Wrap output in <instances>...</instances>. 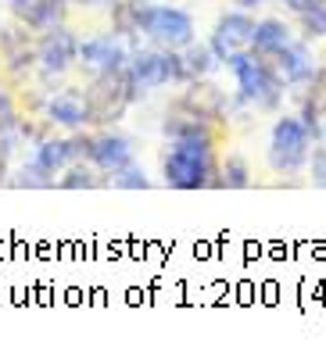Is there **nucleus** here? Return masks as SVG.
I'll return each instance as SVG.
<instances>
[{
    "label": "nucleus",
    "mask_w": 326,
    "mask_h": 354,
    "mask_svg": "<svg viewBox=\"0 0 326 354\" xmlns=\"http://www.w3.org/2000/svg\"><path fill=\"white\" fill-rule=\"evenodd\" d=\"M129 82L136 86V93L144 97L151 90H161L169 82H187V72H183V61L179 50H165V47H140L129 54Z\"/></svg>",
    "instance_id": "obj_5"
},
{
    "label": "nucleus",
    "mask_w": 326,
    "mask_h": 354,
    "mask_svg": "<svg viewBox=\"0 0 326 354\" xmlns=\"http://www.w3.org/2000/svg\"><path fill=\"white\" fill-rule=\"evenodd\" d=\"M230 4H237L240 11H255V8L262 4V0H230Z\"/></svg>",
    "instance_id": "obj_26"
},
{
    "label": "nucleus",
    "mask_w": 326,
    "mask_h": 354,
    "mask_svg": "<svg viewBox=\"0 0 326 354\" xmlns=\"http://www.w3.org/2000/svg\"><path fill=\"white\" fill-rule=\"evenodd\" d=\"M144 36L154 47L183 50L197 39V22H194L190 11H183L176 4H151L147 22H144Z\"/></svg>",
    "instance_id": "obj_6"
},
{
    "label": "nucleus",
    "mask_w": 326,
    "mask_h": 354,
    "mask_svg": "<svg viewBox=\"0 0 326 354\" xmlns=\"http://www.w3.org/2000/svg\"><path fill=\"white\" fill-rule=\"evenodd\" d=\"M4 169H8V161H0V183H4Z\"/></svg>",
    "instance_id": "obj_28"
},
{
    "label": "nucleus",
    "mask_w": 326,
    "mask_h": 354,
    "mask_svg": "<svg viewBox=\"0 0 326 354\" xmlns=\"http://www.w3.org/2000/svg\"><path fill=\"white\" fill-rule=\"evenodd\" d=\"M26 129H22V118H0V161H11L15 151L22 147Z\"/></svg>",
    "instance_id": "obj_21"
},
{
    "label": "nucleus",
    "mask_w": 326,
    "mask_h": 354,
    "mask_svg": "<svg viewBox=\"0 0 326 354\" xmlns=\"http://www.w3.org/2000/svg\"><path fill=\"white\" fill-rule=\"evenodd\" d=\"M273 61L276 75L283 79V86H305V82L316 79V57L309 50V44L305 39H294V44H287Z\"/></svg>",
    "instance_id": "obj_12"
},
{
    "label": "nucleus",
    "mask_w": 326,
    "mask_h": 354,
    "mask_svg": "<svg viewBox=\"0 0 326 354\" xmlns=\"http://www.w3.org/2000/svg\"><path fill=\"white\" fill-rule=\"evenodd\" d=\"M226 68L237 82V97L251 104L255 111H273L283 97V79L276 75L273 61L262 57L258 50H240L226 61Z\"/></svg>",
    "instance_id": "obj_2"
},
{
    "label": "nucleus",
    "mask_w": 326,
    "mask_h": 354,
    "mask_svg": "<svg viewBox=\"0 0 326 354\" xmlns=\"http://www.w3.org/2000/svg\"><path fill=\"white\" fill-rule=\"evenodd\" d=\"M287 44H294V32L283 18H262L255 26V47L251 50H258L262 57H276Z\"/></svg>",
    "instance_id": "obj_15"
},
{
    "label": "nucleus",
    "mask_w": 326,
    "mask_h": 354,
    "mask_svg": "<svg viewBox=\"0 0 326 354\" xmlns=\"http://www.w3.org/2000/svg\"><path fill=\"white\" fill-rule=\"evenodd\" d=\"M312 140H316V133L309 129V122L301 115H280L273 122V133H269V151H266L269 169L283 172V176L309 169Z\"/></svg>",
    "instance_id": "obj_3"
},
{
    "label": "nucleus",
    "mask_w": 326,
    "mask_h": 354,
    "mask_svg": "<svg viewBox=\"0 0 326 354\" xmlns=\"http://www.w3.org/2000/svg\"><path fill=\"white\" fill-rule=\"evenodd\" d=\"M69 11H111L115 0H61Z\"/></svg>",
    "instance_id": "obj_24"
},
{
    "label": "nucleus",
    "mask_w": 326,
    "mask_h": 354,
    "mask_svg": "<svg viewBox=\"0 0 326 354\" xmlns=\"http://www.w3.org/2000/svg\"><path fill=\"white\" fill-rule=\"evenodd\" d=\"M87 158L93 169H100L105 176L118 172V169H126V165L136 158V147H133V140L129 136H122V133H111V126L105 133H97L90 136L87 143Z\"/></svg>",
    "instance_id": "obj_10"
},
{
    "label": "nucleus",
    "mask_w": 326,
    "mask_h": 354,
    "mask_svg": "<svg viewBox=\"0 0 326 354\" xmlns=\"http://www.w3.org/2000/svg\"><path fill=\"white\" fill-rule=\"evenodd\" d=\"M97 172L100 169H93V165H79V161H72L65 172H61V179H57V186L61 190H93V186H100V179H97Z\"/></svg>",
    "instance_id": "obj_19"
},
{
    "label": "nucleus",
    "mask_w": 326,
    "mask_h": 354,
    "mask_svg": "<svg viewBox=\"0 0 326 354\" xmlns=\"http://www.w3.org/2000/svg\"><path fill=\"white\" fill-rule=\"evenodd\" d=\"M215 186H226V190H244V186H251V165L240 154H226V161L219 165Z\"/></svg>",
    "instance_id": "obj_18"
},
{
    "label": "nucleus",
    "mask_w": 326,
    "mask_h": 354,
    "mask_svg": "<svg viewBox=\"0 0 326 354\" xmlns=\"http://www.w3.org/2000/svg\"><path fill=\"white\" fill-rule=\"evenodd\" d=\"M129 47H126V36L118 32H97L90 39H79V61L75 68L87 72V75H105V72H118L129 65Z\"/></svg>",
    "instance_id": "obj_7"
},
{
    "label": "nucleus",
    "mask_w": 326,
    "mask_h": 354,
    "mask_svg": "<svg viewBox=\"0 0 326 354\" xmlns=\"http://www.w3.org/2000/svg\"><path fill=\"white\" fill-rule=\"evenodd\" d=\"M298 26H301V36L305 39H326V0H319V4L298 11Z\"/></svg>",
    "instance_id": "obj_20"
},
{
    "label": "nucleus",
    "mask_w": 326,
    "mask_h": 354,
    "mask_svg": "<svg viewBox=\"0 0 326 354\" xmlns=\"http://www.w3.org/2000/svg\"><path fill=\"white\" fill-rule=\"evenodd\" d=\"M309 172H312V183H316V186H326V147H316V151H312Z\"/></svg>",
    "instance_id": "obj_23"
},
{
    "label": "nucleus",
    "mask_w": 326,
    "mask_h": 354,
    "mask_svg": "<svg viewBox=\"0 0 326 354\" xmlns=\"http://www.w3.org/2000/svg\"><path fill=\"white\" fill-rule=\"evenodd\" d=\"M79 61V36L69 26H57L44 36H36V68L47 79H61Z\"/></svg>",
    "instance_id": "obj_8"
},
{
    "label": "nucleus",
    "mask_w": 326,
    "mask_h": 354,
    "mask_svg": "<svg viewBox=\"0 0 326 354\" xmlns=\"http://www.w3.org/2000/svg\"><path fill=\"white\" fill-rule=\"evenodd\" d=\"M255 26H258V22H255L248 11H240V8L215 18L208 44H212V50L219 54L222 65H226L230 57H237L240 50H251V47H255Z\"/></svg>",
    "instance_id": "obj_9"
},
{
    "label": "nucleus",
    "mask_w": 326,
    "mask_h": 354,
    "mask_svg": "<svg viewBox=\"0 0 326 354\" xmlns=\"http://www.w3.org/2000/svg\"><path fill=\"white\" fill-rule=\"evenodd\" d=\"M179 61H183V72H187V79H208L222 61H219V54L212 50V44H194L190 47H183L179 50Z\"/></svg>",
    "instance_id": "obj_17"
},
{
    "label": "nucleus",
    "mask_w": 326,
    "mask_h": 354,
    "mask_svg": "<svg viewBox=\"0 0 326 354\" xmlns=\"http://www.w3.org/2000/svg\"><path fill=\"white\" fill-rule=\"evenodd\" d=\"M65 11H69V8L61 4V0H26V4H18L11 15H15L26 29H33L36 36H44V32H51V29L61 26Z\"/></svg>",
    "instance_id": "obj_14"
},
{
    "label": "nucleus",
    "mask_w": 326,
    "mask_h": 354,
    "mask_svg": "<svg viewBox=\"0 0 326 354\" xmlns=\"http://www.w3.org/2000/svg\"><path fill=\"white\" fill-rule=\"evenodd\" d=\"M280 4H287V8H291V11L298 15V11H305V8H312V4H319V0H280Z\"/></svg>",
    "instance_id": "obj_25"
},
{
    "label": "nucleus",
    "mask_w": 326,
    "mask_h": 354,
    "mask_svg": "<svg viewBox=\"0 0 326 354\" xmlns=\"http://www.w3.org/2000/svg\"><path fill=\"white\" fill-rule=\"evenodd\" d=\"M4 4H8V8H11V11H15V8H18V4H26V0H4Z\"/></svg>",
    "instance_id": "obj_27"
},
{
    "label": "nucleus",
    "mask_w": 326,
    "mask_h": 354,
    "mask_svg": "<svg viewBox=\"0 0 326 354\" xmlns=\"http://www.w3.org/2000/svg\"><path fill=\"white\" fill-rule=\"evenodd\" d=\"M47 122L51 126H61V129H83L90 126V111H87V93L79 86H65L57 90L51 100H47Z\"/></svg>",
    "instance_id": "obj_11"
},
{
    "label": "nucleus",
    "mask_w": 326,
    "mask_h": 354,
    "mask_svg": "<svg viewBox=\"0 0 326 354\" xmlns=\"http://www.w3.org/2000/svg\"><path fill=\"white\" fill-rule=\"evenodd\" d=\"M108 183L115 186V190H147V186H151L147 172L140 169L136 161H129L126 169H118V172H111V176H108Z\"/></svg>",
    "instance_id": "obj_22"
},
{
    "label": "nucleus",
    "mask_w": 326,
    "mask_h": 354,
    "mask_svg": "<svg viewBox=\"0 0 326 354\" xmlns=\"http://www.w3.org/2000/svg\"><path fill=\"white\" fill-rule=\"evenodd\" d=\"M79 143L83 140H72V136H39L36 143H33V161L44 169L47 176H61L69 169V165L79 158ZM87 154V151H83Z\"/></svg>",
    "instance_id": "obj_13"
},
{
    "label": "nucleus",
    "mask_w": 326,
    "mask_h": 354,
    "mask_svg": "<svg viewBox=\"0 0 326 354\" xmlns=\"http://www.w3.org/2000/svg\"><path fill=\"white\" fill-rule=\"evenodd\" d=\"M323 136H326V122H323Z\"/></svg>",
    "instance_id": "obj_29"
},
{
    "label": "nucleus",
    "mask_w": 326,
    "mask_h": 354,
    "mask_svg": "<svg viewBox=\"0 0 326 354\" xmlns=\"http://www.w3.org/2000/svg\"><path fill=\"white\" fill-rule=\"evenodd\" d=\"M147 11H151L147 0H115V8L108 11L111 15V32L140 36L144 32V22H147Z\"/></svg>",
    "instance_id": "obj_16"
},
{
    "label": "nucleus",
    "mask_w": 326,
    "mask_h": 354,
    "mask_svg": "<svg viewBox=\"0 0 326 354\" xmlns=\"http://www.w3.org/2000/svg\"><path fill=\"white\" fill-rule=\"evenodd\" d=\"M161 176L172 190H205L219 176L215 165V129H194L172 136L165 158H161Z\"/></svg>",
    "instance_id": "obj_1"
},
{
    "label": "nucleus",
    "mask_w": 326,
    "mask_h": 354,
    "mask_svg": "<svg viewBox=\"0 0 326 354\" xmlns=\"http://www.w3.org/2000/svg\"><path fill=\"white\" fill-rule=\"evenodd\" d=\"M87 111H90V126H115L126 118L133 108V100L140 97L136 86L129 82V72H105V75H90L87 82Z\"/></svg>",
    "instance_id": "obj_4"
}]
</instances>
